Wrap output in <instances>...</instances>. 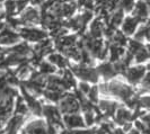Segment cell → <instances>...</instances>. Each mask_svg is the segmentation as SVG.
<instances>
[{
	"label": "cell",
	"instance_id": "1",
	"mask_svg": "<svg viewBox=\"0 0 150 134\" xmlns=\"http://www.w3.org/2000/svg\"><path fill=\"white\" fill-rule=\"evenodd\" d=\"M99 91L104 95L117 97V98H120L124 102L134 95L133 89L130 86L120 81V80H114V81H111L110 83L100 85L99 86Z\"/></svg>",
	"mask_w": 150,
	"mask_h": 134
},
{
	"label": "cell",
	"instance_id": "2",
	"mask_svg": "<svg viewBox=\"0 0 150 134\" xmlns=\"http://www.w3.org/2000/svg\"><path fill=\"white\" fill-rule=\"evenodd\" d=\"M18 33L23 39L27 42H32V43H38L47 37V32L44 28L42 30L35 26H22L18 30Z\"/></svg>",
	"mask_w": 150,
	"mask_h": 134
},
{
	"label": "cell",
	"instance_id": "3",
	"mask_svg": "<svg viewBox=\"0 0 150 134\" xmlns=\"http://www.w3.org/2000/svg\"><path fill=\"white\" fill-rule=\"evenodd\" d=\"M19 19L23 26H35L41 24V9L34 5H28L21 13Z\"/></svg>",
	"mask_w": 150,
	"mask_h": 134
},
{
	"label": "cell",
	"instance_id": "4",
	"mask_svg": "<svg viewBox=\"0 0 150 134\" xmlns=\"http://www.w3.org/2000/svg\"><path fill=\"white\" fill-rule=\"evenodd\" d=\"M72 72L75 73L78 78L83 79V81H89V82H96L98 79V72L96 69L90 68L89 66H72L71 67Z\"/></svg>",
	"mask_w": 150,
	"mask_h": 134
},
{
	"label": "cell",
	"instance_id": "5",
	"mask_svg": "<svg viewBox=\"0 0 150 134\" xmlns=\"http://www.w3.org/2000/svg\"><path fill=\"white\" fill-rule=\"evenodd\" d=\"M80 109V104L75 94H64L60 100V111L62 113L72 114Z\"/></svg>",
	"mask_w": 150,
	"mask_h": 134
},
{
	"label": "cell",
	"instance_id": "6",
	"mask_svg": "<svg viewBox=\"0 0 150 134\" xmlns=\"http://www.w3.org/2000/svg\"><path fill=\"white\" fill-rule=\"evenodd\" d=\"M147 73V67L144 66H135V67H129L127 71L123 73L130 83L137 85L141 82L142 78Z\"/></svg>",
	"mask_w": 150,
	"mask_h": 134
},
{
	"label": "cell",
	"instance_id": "7",
	"mask_svg": "<svg viewBox=\"0 0 150 134\" xmlns=\"http://www.w3.org/2000/svg\"><path fill=\"white\" fill-rule=\"evenodd\" d=\"M131 15L138 19V22L146 23L150 16V8L144 0H137L133 10L131 11Z\"/></svg>",
	"mask_w": 150,
	"mask_h": 134
},
{
	"label": "cell",
	"instance_id": "8",
	"mask_svg": "<svg viewBox=\"0 0 150 134\" xmlns=\"http://www.w3.org/2000/svg\"><path fill=\"white\" fill-rule=\"evenodd\" d=\"M21 38L22 37H21L19 33H17V30H11L7 26V28H5L0 33V45H2V46H13V45L19 43Z\"/></svg>",
	"mask_w": 150,
	"mask_h": 134
},
{
	"label": "cell",
	"instance_id": "9",
	"mask_svg": "<svg viewBox=\"0 0 150 134\" xmlns=\"http://www.w3.org/2000/svg\"><path fill=\"white\" fill-rule=\"evenodd\" d=\"M21 88H22L23 96H24V99H25V102H26V104H27L28 109H30L34 115H41V114L43 113V107H42V105L40 104L38 100L27 91V89L24 87V85L21 86Z\"/></svg>",
	"mask_w": 150,
	"mask_h": 134
},
{
	"label": "cell",
	"instance_id": "10",
	"mask_svg": "<svg viewBox=\"0 0 150 134\" xmlns=\"http://www.w3.org/2000/svg\"><path fill=\"white\" fill-rule=\"evenodd\" d=\"M89 28H88V34H89L91 37L94 38H100L104 35V30L106 27V23L98 16L96 18H94L90 24L88 25Z\"/></svg>",
	"mask_w": 150,
	"mask_h": 134
},
{
	"label": "cell",
	"instance_id": "11",
	"mask_svg": "<svg viewBox=\"0 0 150 134\" xmlns=\"http://www.w3.org/2000/svg\"><path fill=\"white\" fill-rule=\"evenodd\" d=\"M43 114L47 119V122L52 123L57 126H62V118H61L60 111L54 107L53 105H45L43 107Z\"/></svg>",
	"mask_w": 150,
	"mask_h": 134
},
{
	"label": "cell",
	"instance_id": "12",
	"mask_svg": "<svg viewBox=\"0 0 150 134\" xmlns=\"http://www.w3.org/2000/svg\"><path fill=\"white\" fill-rule=\"evenodd\" d=\"M139 24L138 19L133 17V16H125L123 23L121 25V30L127 35V36H132L134 35V33L137 32L138 27H139Z\"/></svg>",
	"mask_w": 150,
	"mask_h": 134
},
{
	"label": "cell",
	"instance_id": "13",
	"mask_svg": "<svg viewBox=\"0 0 150 134\" xmlns=\"http://www.w3.org/2000/svg\"><path fill=\"white\" fill-rule=\"evenodd\" d=\"M53 52V43L50 38H44L36 43V45L33 47V53L42 58L43 55H49Z\"/></svg>",
	"mask_w": 150,
	"mask_h": 134
},
{
	"label": "cell",
	"instance_id": "14",
	"mask_svg": "<svg viewBox=\"0 0 150 134\" xmlns=\"http://www.w3.org/2000/svg\"><path fill=\"white\" fill-rule=\"evenodd\" d=\"M8 53H13L16 55H19L22 58H27L30 54H33V47L28 45V43L26 42H21L17 44L9 46V49L6 50Z\"/></svg>",
	"mask_w": 150,
	"mask_h": 134
},
{
	"label": "cell",
	"instance_id": "15",
	"mask_svg": "<svg viewBox=\"0 0 150 134\" xmlns=\"http://www.w3.org/2000/svg\"><path fill=\"white\" fill-rule=\"evenodd\" d=\"M77 41H78V35H75V34L70 35V34L67 33L66 35H63V36H61V37L55 39V47L60 52H63L64 49L77 44Z\"/></svg>",
	"mask_w": 150,
	"mask_h": 134
},
{
	"label": "cell",
	"instance_id": "16",
	"mask_svg": "<svg viewBox=\"0 0 150 134\" xmlns=\"http://www.w3.org/2000/svg\"><path fill=\"white\" fill-rule=\"evenodd\" d=\"M26 131L28 134H47L46 132V124L42 119H35L27 124Z\"/></svg>",
	"mask_w": 150,
	"mask_h": 134
},
{
	"label": "cell",
	"instance_id": "17",
	"mask_svg": "<svg viewBox=\"0 0 150 134\" xmlns=\"http://www.w3.org/2000/svg\"><path fill=\"white\" fill-rule=\"evenodd\" d=\"M134 118V114H132L131 111H129L124 107H119L116 109V114H115V121L117 124L120 125H124L125 123L131 122Z\"/></svg>",
	"mask_w": 150,
	"mask_h": 134
},
{
	"label": "cell",
	"instance_id": "18",
	"mask_svg": "<svg viewBox=\"0 0 150 134\" xmlns=\"http://www.w3.org/2000/svg\"><path fill=\"white\" fill-rule=\"evenodd\" d=\"M64 123L69 128H79V127H83L86 125V123H83V117L76 113L67 114L64 116Z\"/></svg>",
	"mask_w": 150,
	"mask_h": 134
},
{
	"label": "cell",
	"instance_id": "19",
	"mask_svg": "<svg viewBox=\"0 0 150 134\" xmlns=\"http://www.w3.org/2000/svg\"><path fill=\"white\" fill-rule=\"evenodd\" d=\"M97 72L99 75L104 77L105 79H110L114 77L116 73L115 71V68H114V64H112V62H105V63H102L97 67Z\"/></svg>",
	"mask_w": 150,
	"mask_h": 134
},
{
	"label": "cell",
	"instance_id": "20",
	"mask_svg": "<svg viewBox=\"0 0 150 134\" xmlns=\"http://www.w3.org/2000/svg\"><path fill=\"white\" fill-rule=\"evenodd\" d=\"M124 17H125V13L121 8H119V9H116L115 11H113L112 14H111L110 19L107 22V25H110V26L114 27L115 30H117V27L122 25Z\"/></svg>",
	"mask_w": 150,
	"mask_h": 134
},
{
	"label": "cell",
	"instance_id": "21",
	"mask_svg": "<svg viewBox=\"0 0 150 134\" xmlns=\"http://www.w3.org/2000/svg\"><path fill=\"white\" fill-rule=\"evenodd\" d=\"M108 51H110V60L112 63L122 59V56L127 52L124 46H120V45H116L114 43H111V45L108 46Z\"/></svg>",
	"mask_w": 150,
	"mask_h": 134
},
{
	"label": "cell",
	"instance_id": "22",
	"mask_svg": "<svg viewBox=\"0 0 150 134\" xmlns=\"http://www.w3.org/2000/svg\"><path fill=\"white\" fill-rule=\"evenodd\" d=\"M98 106H99V109L104 113L105 117H112V116H114V114L116 113V109L119 108V106H117L116 103L106 102V100L99 102Z\"/></svg>",
	"mask_w": 150,
	"mask_h": 134
},
{
	"label": "cell",
	"instance_id": "23",
	"mask_svg": "<svg viewBox=\"0 0 150 134\" xmlns=\"http://www.w3.org/2000/svg\"><path fill=\"white\" fill-rule=\"evenodd\" d=\"M47 60L54 64L55 67L60 68V69H66L68 64H69V62H68V60L62 55L60 53H51V54H49L47 55Z\"/></svg>",
	"mask_w": 150,
	"mask_h": 134
},
{
	"label": "cell",
	"instance_id": "24",
	"mask_svg": "<svg viewBox=\"0 0 150 134\" xmlns=\"http://www.w3.org/2000/svg\"><path fill=\"white\" fill-rule=\"evenodd\" d=\"M4 11L6 17H14L18 13L16 0H4Z\"/></svg>",
	"mask_w": 150,
	"mask_h": 134
},
{
	"label": "cell",
	"instance_id": "25",
	"mask_svg": "<svg viewBox=\"0 0 150 134\" xmlns=\"http://www.w3.org/2000/svg\"><path fill=\"white\" fill-rule=\"evenodd\" d=\"M110 42L116 45H120V46H125V45H128L129 39H128V36L122 30H116V32L114 33V35H113V37L111 38Z\"/></svg>",
	"mask_w": 150,
	"mask_h": 134
},
{
	"label": "cell",
	"instance_id": "26",
	"mask_svg": "<svg viewBox=\"0 0 150 134\" xmlns=\"http://www.w3.org/2000/svg\"><path fill=\"white\" fill-rule=\"evenodd\" d=\"M63 54L66 56H68V58H70V59L76 60V61H80V59H81V50L78 46H76V45L64 49L63 50Z\"/></svg>",
	"mask_w": 150,
	"mask_h": 134
},
{
	"label": "cell",
	"instance_id": "27",
	"mask_svg": "<svg viewBox=\"0 0 150 134\" xmlns=\"http://www.w3.org/2000/svg\"><path fill=\"white\" fill-rule=\"evenodd\" d=\"M38 68H40V72L42 75H53L55 71H57V68L54 64H52L49 60L47 61H41L40 64H38Z\"/></svg>",
	"mask_w": 150,
	"mask_h": 134
},
{
	"label": "cell",
	"instance_id": "28",
	"mask_svg": "<svg viewBox=\"0 0 150 134\" xmlns=\"http://www.w3.org/2000/svg\"><path fill=\"white\" fill-rule=\"evenodd\" d=\"M24 122V117L21 115H16L13 118L8 122L7 124V131L8 132H17V130L21 127V125Z\"/></svg>",
	"mask_w": 150,
	"mask_h": 134
},
{
	"label": "cell",
	"instance_id": "29",
	"mask_svg": "<svg viewBox=\"0 0 150 134\" xmlns=\"http://www.w3.org/2000/svg\"><path fill=\"white\" fill-rule=\"evenodd\" d=\"M43 95L45 96L46 99H49L50 102L53 103H58L60 102L63 97V91H59V90H51V89H46L45 91H43Z\"/></svg>",
	"mask_w": 150,
	"mask_h": 134
},
{
	"label": "cell",
	"instance_id": "30",
	"mask_svg": "<svg viewBox=\"0 0 150 134\" xmlns=\"http://www.w3.org/2000/svg\"><path fill=\"white\" fill-rule=\"evenodd\" d=\"M149 34H150V28L147 26V25H142V26L138 27V30H137V32L134 33V35H133V36H134L135 39H138V41L142 42V41H144V39H147V41H148Z\"/></svg>",
	"mask_w": 150,
	"mask_h": 134
},
{
	"label": "cell",
	"instance_id": "31",
	"mask_svg": "<svg viewBox=\"0 0 150 134\" xmlns=\"http://www.w3.org/2000/svg\"><path fill=\"white\" fill-rule=\"evenodd\" d=\"M148 59H150V55H149V53H148V51H147V49H146V45H143V47H141V49L134 54V61H135V63L141 64L143 62H146Z\"/></svg>",
	"mask_w": 150,
	"mask_h": 134
},
{
	"label": "cell",
	"instance_id": "32",
	"mask_svg": "<svg viewBox=\"0 0 150 134\" xmlns=\"http://www.w3.org/2000/svg\"><path fill=\"white\" fill-rule=\"evenodd\" d=\"M77 6L80 10H95L96 5L94 0H76Z\"/></svg>",
	"mask_w": 150,
	"mask_h": 134
},
{
	"label": "cell",
	"instance_id": "33",
	"mask_svg": "<svg viewBox=\"0 0 150 134\" xmlns=\"http://www.w3.org/2000/svg\"><path fill=\"white\" fill-rule=\"evenodd\" d=\"M141 47H143V43L142 42H140V41H138V39H135V38H132V39H129L128 42V51L130 53H132L133 54V56H134V54Z\"/></svg>",
	"mask_w": 150,
	"mask_h": 134
},
{
	"label": "cell",
	"instance_id": "34",
	"mask_svg": "<svg viewBox=\"0 0 150 134\" xmlns=\"http://www.w3.org/2000/svg\"><path fill=\"white\" fill-rule=\"evenodd\" d=\"M137 0H120V7L124 13H131L134 8Z\"/></svg>",
	"mask_w": 150,
	"mask_h": 134
},
{
	"label": "cell",
	"instance_id": "35",
	"mask_svg": "<svg viewBox=\"0 0 150 134\" xmlns=\"http://www.w3.org/2000/svg\"><path fill=\"white\" fill-rule=\"evenodd\" d=\"M93 55L90 54V52L86 49H81V59H80V62L81 64H85V66H91L94 60H93Z\"/></svg>",
	"mask_w": 150,
	"mask_h": 134
},
{
	"label": "cell",
	"instance_id": "36",
	"mask_svg": "<svg viewBox=\"0 0 150 134\" xmlns=\"http://www.w3.org/2000/svg\"><path fill=\"white\" fill-rule=\"evenodd\" d=\"M27 112H28V108H27L26 104L24 103L22 98H18L16 102V113L19 115H26Z\"/></svg>",
	"mask_w": 150,
	"mask_h": 134
},
{
	"label": "cell",
	"instance_id": "37",
	"mask_svg": "<svg viewBox=\"0 0 150 134\" xmlns=\"http://www.w3.org/2000/svg\"><path fill=\"white\" fill-rule=\"evenodd\" d=\"M140 86H141V92L150 91V71L144 75V77H143L141 82H140Z\"/></svg>",
	"mask_w": 150,
	"mask_h": 134
},
{
	"label": "cell",
	"instance_id": "38",
	"mask_svg": "<svg viewBox=\"0 0 150 134\" xmlns=\"http://www.w3.org/2000/svg\"><path fill=\"white\" fill-rule=\"evenodd\" d=\"M140 109H150V95L146 96H139V106Z\"/></svg>",
	"mask_w": 150,
	"mask_h": 134
},
{
	"label": "cell",
	"instance_id": "39",
	"mask_svg": "<svg viewBox=\"0 0 150 134\" xmlns=\"http://www.w3.org/2000/svg\"><path fill=\"white\" fill-rule=\"evenodd\" d=\"M88 95V98H89L90 102H93V103H97L98 102V88L97 87H93V88H90L89 92L87 94Z\"/></svg>",
	"mask_w": 150,
	"mask_h": 134
},
{
	"label": "cell",
	"instance_id": "40",
	"mask_svg": "<svg viewBox=\"0 0 150 134\" xmlns=\"http://www.w3.org/2000/svg\"><path fill=\"white\" fill-rule=\"evenodd\" d=\"M95 121H96V119H95V115H94L93 111L85 112V122H86V125L91 126V125L94 124V122H95Z\"/></svg>",
	"mask_w": 150,
	"mask_h": 134
},
{
	"label": "cell",
	"instance_id": "41",
	"mask_svg": "<svg viewBox=\"0 0 150 134\" xmlns=\"http://www.w3.org/2000/svg\"><path fill=\"white\" fill-rule=\"evenodd\" d=\"M16 2H17V10H18L19 14H21L28 5H30V0H16Z\"/></svg>",
	"mask_w": 150,
	"mask_h": 134
},
{
	"label": "cell",
	"instance_id": "42",
	"mask_svg": "<svg viewBox=\"0 0 150 134\" xmlns=\"http://www.w3.org/2000/svg\"><path fill=\"white\" fill-rule=\"evenodd\" d=\"M79 90L83 92V95H87L90 90V86L87 83V81L80 82V85H79Z\"/></svg>",
	"mask_w": 150,
	"mask_h": 134
},
{
	"label": "cell",
	"instance_id": "43",
	"mask_svg": "<svg viewBox=\"0 0 150 134\" xmlns=\"http://www.w3.org/2000/svg\"><path fill=\"white\" fill-rule=\"evenodd\" d=\"M6 86H7V75L0 73V92L5 89Z\"/></svg>",
	"mask_w": 150,
	"mask_h": 134
},
{
	"label": "cell",
	"instance_id": "44",
	"mask_svg": "<svg viewBox=\"0 0 150 134\" xmlns=\"http://www.w3.org/2000/svg\"><path fill=\"white\" fill-rule=\"evenodd\" d=\"M57 125H54L52 123L47 122V125H46V132L47 134H58V131H57Z\"/></svg>",
	"mask_w": 150,
	"mask_h": 134
},
{
	"label": "cell",
	"instance_id": "45",
	"mask_svg": "<svg viewBox=\"0 0 150 134\" xmlns=\"http://www.w3.org/2000/svg\"><path fill=\"white\" fill-rule=\"evenodd\" d=\"M69 134H94V130H91V131H69Z\"/></svg>",
	"mask_w": 150,
	"mask_h": 134
},
{
	"label": "cell",
	"instance_id": "46",
	"mask_svg": "<svg viewBox=\"0 0 150 134\" xmlns=\"http://www.w3.org/2000/svg\"><path fill=\"white\" fill-rule=\"evenodd\" d=\"M95 1V5L96 7H100V6H104L106 2V0H94Z\"/></svg>",
	"mask_w": 150,
	"mask_h": 134
},
{
	"label": "cell",
	"instance_id": "47",
	"mask_svg": "<svg viewBox=\"0 0 150 134\" xmlns=\"http://www.w3.org/2000/svg\"><path fill=\"white\" fill-rule=\"evenodd\" d=\"M129 134H142L138 128H131L130 131H129Z\"/></svg>",
	"mask_w": 150,
	"mask_h": 134
},
{
	"label": "cell",
	"instance_id": "48",
	"mask_svg": "<svg viewBox=\"0 0 150 134\" xmlns=\"http://www.w3.org/2000/svg\"><path fill=\"white\" fill-rule=\"evenodd\" d=\"M146 49H147V51H148V53H149L150 55V43L149 44H146Z\"/></svg>",
	"mask_w": 150,
	"mask_h": 134
},
{
	"label": "cell",
	"instance_id": "49",
	"mask_svg": "<svg viewBox=\"0 0 150 134\" xmlns=\"http://www.w3.org/2000/svg\"><path fill=\"white\" fill-rule=\"evenodd\" d=\"M146 25H147V26H148V27L150 28V16H149V18H148V20L146 22Z\"/></svg>",
	"mask_w": 150,
	"mask_h": 134
},
{
	"label": "cell",
	"instance_id": "50",
	"mask_svg": "<svg viewBox=\"0 0 150 134\" xmlns=\"http://www.w3.org/2000/svg\"><path fill=\"white\" fill-rule=\"evenodd\" d=\"M61 134H69V131H62V133Z\"/></svg>",
	"mask_w": 150,
	"mask_h": 134
},
{
	"label": "cell",
	"instance_id": "51",
	"mask_svg": "<svg viewBox=\"0 0 150 134\" xmlns=\"http://www.w3.org/2000/svg\"><path fill=\"white\" fill-rule=\"evenodd\" d=\"M22 134H28V133H27V131H26V130H24V131H22Z\"/></svg>",
	"mask_w": 150,
	"mask_h": 134
},
{
	"label": "cell",
	"instance_id": "52",
	"mask_svg": "<svg viewBox=\"0 0 150 134\" xmlns=\"http://www.w3.org/2000/svg\"><path fill=\"white\" fill-rule=\"evenodd\" d=\"M147 70H149V71H150V63L148 64V66H147Z\"/></svg>",
	"mask_w": 150,
	"mask_h": 134
},
{
	"label": "cell",
	"instance_id": "53",
	"mask_svg": "<svg viewBox=\"0 0 150 134\" xmlns=\"http://www.w3.org/2000/svg\"><path fill=\"white\" fill-rule=\"evenodd\" d=\"M62 1H76V0H62Z\"/></svg>",
	"mask_w": 150,
	"mask_h": 134
},
{
	"label": "cell",
	"instance_id": "54",
	"mask_svg": "<svg viewBox=\"0 0 150 134\" xmlns=\"http://www.w3.org/2000/svg\"><path fill=\"white\" fill-rule=\"evenodd\" d=\"M148 41L150 42V34H149V37H148Z\"/></svg>",
	"mask_w": 150,
	"mask_h": 134
},
{
	"label": "cell",
	"instance_id": "55",
	"mask_svg": "<svg viewBox=\"0 0 150 134\" xmlns=\"http://www.w3.org/2000/svg\"><path fill=\"white\" fill-rule=\"evenodd\" d=\"M0 1H1V2H4V0H0Z\"/></svg>",
	"mask_w": 150,
	"mask_h": 134
},
{
	"label": "cell",
	"instance_id": "56",
	"mask_svg": "<svg viewBox=\"0 0 150 134\" xmlns=\"http://www.w3.org/2000/svg\"><path fill=\"white\" fill-rule=\"evenodd\" d=\"M0 51H1V49H0Z\"/></svg>",
	"mask_w": 150,
	"mask_h": 134
}]
</instances>
